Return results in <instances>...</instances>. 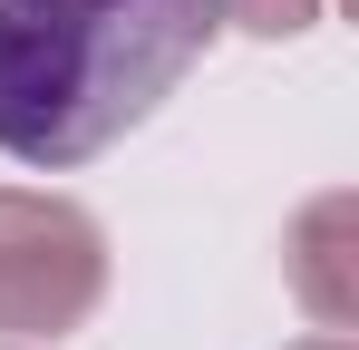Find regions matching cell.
<instances>
[{
  "mask_svg": "<svg viewBox=\"0 0 359 350\" xmlns=\"http://www.w3.org/2000/svg\"><path fill=\"white\" fill-rule=\"evenodd\" d=\"M214 0H0V156L88 166L214 49Z\"/></svg>",
  "mask_w": 359,
  "mask_h": 350,
  "instance_id": "obj_1",
  "label": "cell"
},
{
  "mask_svg": "<svg viewBox=\"0 0 359 350\" xmlns=\"http://www.w3.org/2000/svg\"><path fill=\"white\" fill-rule=\"evenodd\" d=\"M107 292V243L59 195H0V331H78Z\"/></svg>",
  "mask_w": 359,
  "mask_h": 350,
  "instance_id": "obj_2",
  "label": "cell"
},
{
  "mask_svg": "<svg viewBox=\"0 0 359 350\" xmlns=\"http://www.w3.org/2000/svg\"><path fill=\"white\" fill-rule=\"evenodd\" d=\"M292 292L311 302L320 331H350L359 321V205L350 195H320L292 224Z\"/></svg>",
  "mask_w": 359,
  "mask_h": 350,
  "instance_id": "obj_3",
  "label": "cell"
},
{
  "mask_svg": "<svg viewBox=\"0 0 359 350\" xmlns=\"http://www.w3.org/2000/svg\"><path fill=\"white\" fill-rule=\"evenodd\" d=\"M233 30H252V39H292V30H311L320 20V0H214Z\"/></svg>",
  "mask_w": 359,
  "mask_h": 350,
  "instance_id": "obj_4",
  "label": "cell"
},
{
  "mask_svg": "<svg viewBox=\"0 0 359 350\" xmlns=\"http://www.w3.org/2000/svg\"><path fill=\"white\" fill-rule=\"evenodd\" d=\"M301 350H350V331H320V341H301Z\"/></svg>",
  "mask_w": 359,
  "mask_h": 350,
  "instance_id": "obj_5",
  "label": "cell"
}]
</instances>
